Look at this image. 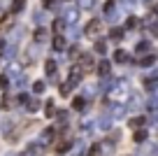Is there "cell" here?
<instances>
[{
    "instance_id": "6da1fadb",
    "label": "cell",
    "mask_w": 158,
    "mask_h": 156,
    "mask_svg": "<svg viewBox=\"0 0 158 156\" xmlns=\"http://www.w3.org/2000/svg\"><path fill=\"white\" fill-rule=\"evenodd\" d=\"M98 30H100V21H95V19L86 26V35H89V37H95V35H98Z\"/></svg>"
},
{
    "instance_id": "7a4b0ae2",
    "label": "cell",
    "mask_w": 158,
    "mask_h": 156,
    "mask_svg": "<svg viewBox=\"0 0 158 156\" xmlns=\"http://www.w3.org/2000/svg\"><path fill=\"white\" fill-rule=\"evenodd\" d=\"M54 49H65V40L60 37V35H56V37H54Z\"/></svg>"
},
{
    "instance_id": "3957f363",
    "label": "cell",
    "mask_w": 158,
    "mask_h": 156,
    "mask_svg": "<svg viewBox=\"0 0 158 156\" xmlns=\"http://www.w3.org/2000/svg\"><path fill=\"white\" fill-rule=\"evenodd\" d=\"M114 61H128V54L121 51V49H116V51H114Z\"/></svg>"
},
{
    "instance_id": "277c9868",
    "label": "cell",
    "mask_w": 158,
    "mask_h": 156,
    "mask_svg": "<svg viewBox=\"0 0 158 156\" xmlns=\"http://www.w3.org/2000/svg\"><path fill=\"white\" fill-rule=\"evenodd\" d=\"M23 5H26V0H14V2H12V12L23 10Z\"/></svg>"
},
{
    "instance_id": "5b68a950",
    "label": "cell",
    "mask_w": 158,
    "mask_h": 156,
    "mask_svg": "<svg viewBox=\"0 0 158 156\" xmlns=\"http://www.w3.org/2000/svg\"><path fill=\"white\" fill-rule=\"evenodd\" d=\"M144 140H147V133H144V131H137V133H135V142H144Z\"/></svg>"
},
{
    "instance_id": "8992f818",
    "label": "cell",
    "mask_w": 158,
    "mask_h": 156,
    "mask_svg": "<svg viewBox=\"0 0 158 156\" xmlns=\"http://www.w3.org/2000/svg\"><path fill=\"white\" fill-rule=\"evenodd\" d=\"M142 124H144V117H137V119H133V121H130V126L137 128V126H142Z\"/></svg>"
},
{
    "instance_id": "52a82bcc",
    "label": "cell",
    "mask_w": 158,
    "mask_h": 156,
    "mask_svg": "<svg viewBox=\"0 0 158 156\" xmlns=\"http://www.w3.org/2000/svg\"><path fill=\"white\" fill-rule=\"evenodd\" d=\"M72 107H74V110H81V107H84V100H81V98H74Z\"/></svg>"
},
{
    "instance_id": "ba28073f",
    "label": "cell",
    "mask_w": 158,
    "mask_h": 156,
    "mask_svg": "<svg viewBox=\"0 0 158 156\" xmlns=\"http://www.w3.org/2000/svg\"><path fill=\"white\" fill-rule=\"evenodd\" d=\"M47 72H49V75H54V72H56V65H54V61H47Z\"/></svg>"
},
{
    "instance_id": "9c48e42d",
    "label": "cell",
    "mask_w": 158,
    "mask_h": 156,
    "mask_svg": "<svg viewBox=\"0 0 158 156\" xmlns=\"http://www.w3.org/2000/svg\"><path fill=\"white\" fill-rule=\"evenodd\" d=\"M98 72H100V75H107V72H109V65H107V63L98 65Z\"/></svg>"
},
{
    "instance_id": "30bf717a",
    "label": "cell",
    "mask_w": 158,
    "mask_h": 156,
    "mask_svg": "<svg viewBox=\"0 0 158 156\" xmlns=\"http://www.w3.org/2000/svg\"><path fill=\"white\" fill-rule=\"evenodd\" d=\"M98 154H100V145H93L91 151H89V156H98Z\"/></svg>"
},
{
    "instance_id": "8fae6325",
    "label": "cell",
    "mask_w": 158,
    "mask_h": 156,
    "mask_svg": "<svg viewBox=\"0 0 158 156\" xmlns=\"http://www.w3.org/2000/svg\"><path fill=\"white\" fill-rule=\"evenodd\" d=\"M35 93H42V91H44V84H42V82H35Z\"/></svg>"
},
{
    "instance_id": "7c38bea8",
    "label": "cell",
    "mask_w": 158,
    "mask_h": 156,
    "mask_svg": "<svg viewBox=\"0 0 158 156\" xmlns=\"http://www.w3.org/2000/svg\"><path fill=\"white\" fill-rule=\"evenodd\" d=\"M135 24H139V21L135 19V16H130V19H128V26H130V28H135Z\"/></svg>"
},
{
    "instance_id": "4fadbf2b",
    "label": "cell",
    "mask_w": 158,
    "mask_h": 156,
    "mask_svg": "<svg viewBox=\"0 0 158 156\" xmlns=\"http://www.w3.org/2000/svg\"><path fill=\"white\" fill-rule=\"evenodd\" d=\"M44 37V30H35V40H42Z\"/></svg>"
}]
</instances>
